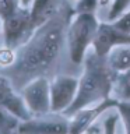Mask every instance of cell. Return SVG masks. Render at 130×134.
Returning <instances> with one entry per match:
<instances>
[{
    "label": "cell",
    "mask_w": 130,
    "mask_h": 134,
    "mask_svg": "<svg viewBox=\"0 0 130 134\" xmlns=\"http://www.w3.org/2000/svg\"><path fill=\"white\" fill-rule=\"evenodd\" d=\"M74 8L66 4L59 13L34 29L29 39L17 48L14 62L0 71L15 90H21L32 78L66 70V28Z\"/></svg>",
    "instance_id": "6da1fadb"
},
{
    "label": "cell",
    "mask_w": 130,
    "mask_h": 134,
    "mask_svg": "<svg viewBox=\"0 0 130 134\" xmlns=\"http://www.w3.org/2000/svg\"><path fill=\"white\" fill-rule=\"evenodd\" d=\"M113 78L115 71L108 66L106 59L90 48L78 74L77 96L63 115L69 117L80 109L98 105L111 98Z\"/></svg>",
    "instance_id": "7a4b0ae2"
},
{
    "label": "cell",
    "mask_w": 130,
    "mask_h": 134,
    "mask_svg": "<svg viewBox=\"0 0 130 134\" xmlns=\"http://www.w3.org/2000/svg\"><path fill=\"white\" fill-rule=\"evenodd\" d=\"M96 13L74 11L66 28V73L80 74L84 57L92 46L99 25Z\"/></svg>",
    "instance_id": "3957f363"
},
{
    "label": "cell",
    "mask_w": 130,
    "mask_h": 134,
    "mask_svg": "<svg viewBox=\"0 0 130 134\" xmlns=\"http://www.w3.org/2000/svg\"><path fill=\"white\" fill-rule=\"evenodd\" d=\"M29 7H21L14 14L2 20V39L3 45L15 50L25 43L34 32Z\"/></svg>",
    "instance_id": "277c9868"
},
{
    "label": "cell",
    "mask_w": 130,
    "mask_h": 134,
    "mask_svg": "<svg viewBox=\"0 0 130 134\" xmlns=\"http://www.w3.org/2000/svg\"><path fill=\"white\" fill-rule=\"evenodd\" d=\"M20 94L32 116H44L52 112L50 108V78L45 75L32 78L21 87Z\"/></svg>",
    "instance_id": "5b68a950"
},
{
    "label": "cell",
    "mask_w": 130,
    "mask_h": 134,
    "mask_svg": "<svg viewBox=\"0 0 130 134\" xmlns=\"http://www.w3.org/2000/svg\"><path fill=\"white\" fill-rule=\"evenodd\" d=\"M78 74L60 71L50 77V108L55 113H64L77 96Z\"/></svg>",
    "instance_id": "8992f818"
},
{
    "label": "cell",
    "mask_w": 130,
    "mask_h": 134,
    "mask_svg": "<svg viewBox=\"0 0 130 134\" xmlns=\"http://www.w3.org/2000/svg\"><path fill=\"white\" fill-rule=\"evenodd\" d=\"M17 133L35 134H64L69 133V117L63 113L50 112L44 116H32L23 120Z\"/></svg>",
    "instance_id": "52a82bcc"
},
{
    "label": "cell",
    "mask_w": 130,
    "mask_h": 134,
    "mask_svg": "<svg viewBox=\"0 0 130 134\" xmlns=\"http://www.w3.org/2000/svg\"><path fill=\"white\" fill-rule=\"evenodd\" d=\"M120 43H130V34L119 29L113 23L99 21L91 48L99 56L105 57L113 46Z\"/></svg>",
    "instance_id": "ba28073f"
},
{
    "label": "cell",
    "mask_w": 130,
    "mask_h": 134,
    "mask_svg": "<svg viewBox=\"0 0 130 134\" xmlns=\"http://www.w3.org/2000/svg\"><path fill=\"white\" fill-rule=\"evenodd\" d=\"M85 133L87 134H91V133H96V134L124 133L119 110L115 106V99L112 98L111 102L101 110V113L96 116V119L85 130Z\"/></svg>",
    "instance_id": "9c48e42d"
},
{
    "label": "cell",
    "mask_w": 130,
    "mask_h": 134,
    "mask_svg": "<svg viewBox=\"0 0 130 134\" xmlns=\"http://www.w3.org/2000/svg\"><path fill=\"white\" fill-rule=\"evenodd\" d=\"M66 4H70L67 0H32L29 4V14L34 28L39 27L59 13Z\"/></svg>",
    "instance_id": "30bf717a"
},
{
    "label": "cell",
    "mask_w": 130,
    "mask_h": 134,
    "mask_svg": "<svg viewBox=\"0 0 130 134\" xmlns=\"http://www.w3.org/2000/svg\"><path fill=\"white\" fill-rule=\"evenodd\" d=\"M106 63L115 73L130 69V43L116 45L105 56Z\"/></svg>",
    "instance_id": "8fae6325"
},
{
    "label": "cell",
    "mask_w": 130,
    "mask_h": 134,
    "mask_svg": "<svg viewBox=\"0 0 130 134\" xmlns=\"http://www.w3.org/2000/svg\"><path fill=\"white\" fill-rule=\"evenodd\" d=\"M111 98L116 100H130V69L115 73Z\"/></svg>",
    "instance_id": "7c38bea8"
},
{
    "label": "cell",
    "mask_w": 130,
    "mask_h": 134,
    "mask_svg": "<svg viewBox=\"0 0 130 134\" xmlns=\"http://www.w3.org/2000/svg\"><path fill=\"white\" fill-rule=\"evenodd\" d=\"M130 7V0H111L106 10L99 15L101 21H109L113 23L119 17H122Z\"/></svg>",
    "instance_id": "4fadbf2b"
},
{
    "label": "cell",
    "mask_w": 130,
    "mask_h": 134,
    "mask_svg": "<svg viewBox=\"0 0 130 134\" xmlns=\"http://www.w3.org/2000/svg\"><path fill=\"white\" fill-rule=\"evenodd\" d=\"M21 121L23 120L18 116H15L10 109L0 105V133H17Z\"/></svg>",
    "instance_id": "5bb4252c"
},
{
    "label": "cell",
    "mask_w": 130,
    "mask_h": 134,
    "mask_svg": "<svg viewBox=\"0 0 130 134\" xmlns=\"http://www.w3.org/2000/svg\"><path fill=\"white\" fill-rule=\"evenodd\" d=\"M115 106L119 110L124 133L130 134V100H116L115 99Z\"/></svg>",
    "instance_id": "9a60e30c"
},
{
    "label": "cell",
    "mask_w": 130,
    "mask_h": 134,
    "mask_svg": "<svg viewBox=\"0 0 130 134\" xmlns=\"http://www.w3.org/2000/svg\"><path fill=\"white\" fill-rule=\"evenodd\" d=\"M21 7H24L21 0H0V20L14 14Z\"/></svg>",
    "instance_id": "2e32d148"
},
{
    "label": "cell",
    "mask_w": 130,
    "mask_h": 134,
    "mask_svg": "<svg viewBox=\"0 0 130 134\" xmlns=\"http://www.w3.org/2000/svg\"><path fill=\"white\" fill-rule=\"evenodd\" d=\"M99 0H77L74 4V11H90L96 13Z\"/></svg>",
    "instance_id": "e0dca14e"
},
{
    "label": "cell",
    "mask_w": 130,
    "mask_h": 134,
    "mask_svg": "<svg viewBox=\"0 0 130 134\" xmlns=\"http://www.w3.org/2000/svg\"><path fill=\"white\" fill-rule=\"evenodd\" d=\"M113 24H115L119 29H122V31L130 34V7L122 17H119L116 21H113Z\"/></svg>",
    "instance_id": "ac0fdd59"
},
{
    "label": "cell",
    "mask_w": 130,
    "mask_h": 134,
    "mask_svg": "<svg viewBox=\"0 0 130 134\" xmlns=\"http://www.w3.org/2000/svg\"><path fill=\"white\" fill-rule=\"evenodd\" d=\"M31 2H32V0H21V4H23L24 7H29Z\"/></svg>",
    "instance_id": "d6986e66"
},
{
    "label": "cell",
    "mask_w": 130,
    "mask_h": 134,
    "mask_svg": "<svg viewBox=\"0 0 130 134\" xmlns=\"http://www.w3.org/2000/svg\"><path fill=\"white\" fill-rule=\"evenodd\" d=\"M3 46V39H2V20H0V48Z\"/></svg>",
    "instance_id": "ffe728a7"
},
{
    "label": "cell",
    "mask_w": 130,
    "mask_h": 134,
    "mask_svg": "<svg viewBox=\"0 0 130 134\" xmlns=\"http://www.w3.org/2000/svg\"><path fill=\"white\" fill-rule=\"evenodd\" d=\"M67 2H69V3L71 4V6L74 7V4H75V2H77V0H67Z\"/></svg>",
    "instance_id": "44dd1931"
},
{
    "label": "cell",
    "mask_w": 130,
    "mask_h": 134,
    "mask_svg": "<svg viewBox=\"0 0 130 134\" xmlns=\"http://www.w3.org/2000/svg\"><path fill=\"white\" fill-rule=\"evenodd\" d=\"M0 77H2V74H0Z\"/></svg>",
    "instance_id": "7402d4cb"
}]
</instances>
